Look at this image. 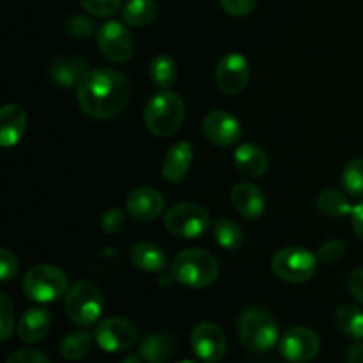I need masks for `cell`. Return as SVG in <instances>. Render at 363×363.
Segmentation results:
<instances>
[{
    "mask_svg": "<svg viewBox=\"0 0 363 363\" xmlns=\"http://www.w3.org/2000/svg\"><path fill=\"white\" fill-rule=\"evenodd\" d=\"M77 99L87 116L110 119L123 112L130 101V82L116 69H92L77 85Z\"/></svg>",
    "mask_w": 363,
    "mask_h": 363,
    "instance_id": "6da1fadb",
    "label": "cell"
},
{
    "mask_svg": "<svg viewBox=\"0 0 363 363\" xmlns=\"http://www.w3.org/2000/svg\"><path fill=\"white\" fill-rule=\"evenodd\" d=\"M170 273L176 282L191 289H204L218 279V262L209 252L190 248L174 257Z\"/></svg>",
    "mask_w": 363,
    "mask_h": 363,
    "instance_id": "7a4b0ae2",
    "label": "cell"
},
{
    "mask_svg": "<svg viewBox=\"0 0 363 363\" xmlns=\"http://www.w3.org/2000/svg\"><path fill=\"white\" fill-rule=\"evenodd\" d=\"M238 335L247 350L264 353L273 350L280 340L279 325L268 311L250 307L238 319Z\"/></svg>",
    "mask_w": 363,
    "mask_h": 363,
    "instance_id": "3957f363",
    "label": "cell"
},
{
    "mask_svg": "<svg viewBox=\"0 0 363 363\" xmlns=\"http://www.w3.org/2000/svg\"><path fill=\"white\" fill-rule=\"evenodd\" d=\"M144 121L147 130L156 137L174 135L184 121L183 99L172 91L158 92L145 105Z\"/></svg>",
    "mask_w": 363,
    "mask_h": 363,
    "instance_id": "277c9868",
    "label": "cell"
},
{
    "mask_svg": "<svg viewBox=\"0 0 363 363\" xmlns=\"http://www.w3.org/2000/svg\"><path fill=\"white\" fill-rule=\"evenodd\" d=\"M23 294L35 303H52L67 291V277L60 268L39 264L28 269L21 284Z\"/></svg>",
    "mask_w": 363,
    "mask_h": 363,
    "instance_id": "5b68a950",
    "label": "cell"
},
{
    "mask_svg": "<svg viewBox=\"0 0 363 363\" xmlns=\"http://www.w3.org/2000/svg\"><path fill=\"white\" fill-rule=\"evenodd\" d=\"M64 308L74 325L92 326L103 312L101 291L87 280H78L67 291Z\"/></svg>",
    "mask_w": 363,
    "mask_h": 363,
    "instance_id": "8992f818",
    "label": "cell"
},
{
    "mask_svg": "<svg viewBox=\"0 0 363 363\" xmlns=\"http://www.w3.org/2000/svg\"><path fill=\"white\" fill-rule=\"evenodd\" d=\"M318 255L307 248L287 247L277 252L272 259V269L279 279L291 284H301L311 280L318 272Z\"/></svg>",
    "mask_w": 363,
    "mask_h": 363,
    "instance_id": "52a82bcc",
    "label": "cell"
},
{
    "mask_svg": "<svg viewBox=\"0 0 363 363\" xmlns=\"http://www.w3.org/2000/svg\"><path fill=\"white\" fill-rule=\"evenodd\" d=\"M165 227L174 236L183 238V240H195L208 233L211 227V216L202 206L179 202L167 211Z\"/></svg>",
    "mask_w": 363,
    "mask_h": 363,
    "instance_id": "ba28073f",
    "label": "cell"
},
{
    "mask_svg": "<svg viewBox=\"0 0 363 363\" xmlns=\"http://www.w3.org/2000/svg\"><path fill=\"white\" fill-rule=\"evenodd\" d=\"M280 354L289 363H308L318 357L321 350V340L314 330L307 326L291 328L280 337Z\"/></svg>",
    "mask_w": 363,
    "mask_h": 363,
    "instance_id": "9c48e42d",
    "label": "cell"
},
{
    "mask_svg": "<svg viewBox=\"0 0 363 363\" xmlns=\"http://www.w3.org/2000/svg\"><path fill=\"white\" fill-rule=\"evenodd\" d=\"M98 48L108 60L123 64L131 59L135 52V41L130 28L121 21H106L98 30Z\"/></svg>",
    "mask_w": 363,
    "mask_h": 363,
    "instance_id": "30bf717a",
    "label": "cell"
},
{
    "mask_svg": "<svg viewBox=\"0 0 363 363\" xmlns=\"http://www.w3.org/2000/svg\"><path fill=\"white\" fill-rule=\"evenodd\" d=\"M96 344L106 353H119L138 340V328L126 318L103 319L94 332Z\"/></svg>",
    "mask_w": 363,
    "mask_h": 363,
    "instance_id": "8fae6325",
    "label": "cell"
},
{
    "mask_svg": "<svg viewBox=\"0 0 363 363\" xmlns=\"http://www.w3.org/2000/svg\"><path fill=\"white\" fill-rule=\"evenodd\" d=\"M216 85L227 96H236L247 87L250 80V64L245 55L238 52H230L220 59L215 71Z\"/></svg>",
    "mask_w": 363,
    "mask_h": 363,
    "instance_id": "7c38bea8",
    "label": "cell"
},
{
    "mask_svg": "<svg viewBox=\"0 0 363 363\" xmlns=\"http://www.w3.org/2000/svg\"><path fill=\"white\" fill-rule=\"evenodd\" d=\"M191 350L206 363H216L227 353V339L222 330L213 323H201L190 337Z\"/></svg>",
    "mask_w": 363,
    "mask_h": 363,
    "instance_id": "4fadbf2b",
    "label": "cell"
},
{
    "mask_svg": "<svg viewBox=\"0 0 363 363\" xmlns=\"http://www.w3.org/2000/svg\"><path fill=\"white\" fill-rule=\"evenodd\" d=\"M202 131L211 144L227 147V145H233L240 140L243 128H241L238 117H234L233 113L225 112V110H213L204 117Z\"/></svg>",
    "mask_w": 363,
    "mask_h": 363,
    "instance_id": "5bb4252c",
    "label": "cell"
},
{
    "mask_svg": "<svg viewBox=\"0 0 363 363\" xmlns=\"http://www.w3.org/2000/svg\"><path fill=\"white\" fill-rule=\"evenodd\" d=\"M165 199L155 188H137L126 199V209L138 222H152L162 215Z\"/></svg>",
    "mask_w": 363,
    "mask_h": 363,
    "instance_id": "9a60e30c",
    "label": "cell"
},
{
    "mask_svg": "<svg viewBox=\"0 0 363 363\" xmlns=\"http://www.w3.org/2000/svg\"><path fill=\"white\" fill-rule=\"evenodd\" d=\"M28 117L23 106L7 103L0 110V144L2 147H13L23 138L27 131Z\"/></svg>",
    "mask_w": 363,
    "mask_h": 363,
    "instance_id": "2e32d148",
    "label": "cell"
},
{
    "mask_svg": "<svg viewBox=\"0 0 363 363\" xmlns=\"http://www.w3.org/2000/svg\"><path fill=\"white\" fill-rule=\"evenodd\" d=\"M230 201L234 209L248 220L259 218L266 209L264 195L252 183H238L230 191Z\"/></svg>",
    "mask_w": 363,
    "mask_h": 363,
    "instance_id": "e0dca14e",
    "label": "cell"
},
{
    "mask_svg": "<svg viewBox=\"0 0 363 363\" xmlns=\"http://www.w3.org/2000/svg\"><path fill=\"white\" fill-rule=\"evenodd\" d=\"M194 163V147L190 142H177L169 149L163 162V177L169 183L179 184Z\"/></svg>",
    "mask_w": 363,
    "mask_h": 363,
    "instance_id": "ac0fdd59",
    "label": "cell"
},
{
    "mask_svg": "<svg viewBox=\"0 0 363 363\" xmlns=\"http://www.w3.org/2000/svg\"><path fill=\"white\" fill-rule=\"evenodd\" d=\"M52 326V315L46 308L43 307H32L23 312L20 323H18V337L21 342L34 344L45 339L46 333L50 332Z\"/></svg>",
    "mask_w": 363,
    "mask_h": 363,
    "instance_id": "d6986e66",
    "label": "cell"
},
{
    "mask_svg": "<svg viewBox=\"0 0 363 363\" xmlns=\"http://www.w3.org/2000/svg\"><path fill=\"white\" fill-rule=\"evenodd\" d=\"M87 73V60L82 57H60V59L53 60L52 67H50V77L60 87L78 85Z\"/></svg>",
    "mask_w": 363,
    "mask_h": 363,
    "instance_id": "ffe728a7",
    "label": "cell"
},
{
    "mask_svg": "<svg viewBox=\"0 0 363 363\" xmlns=\"http://www.w3.org/2000/svg\"><path fill=\"white\" fill-rule=\"evenodd\" d=\"M234 163L238 170L248 177H262L269 167L266 152L254 144H241L234 152Z\"/></svg>",
    "mask_w": 363,
    "mask_h": 363,
    "instance_id": "44dd1931",
    "label": "cell"
},
{
    "mask_svg": "<svg viewBox=\"0 0 363 363\" xmlns=\"http://www.w3.org/2000/svg\"><path fill=\"white\" fill-rule=\"evenodd\" d=\"M131 262L135 264V268L142 269V272L149 273H160L169 266V259L167 254L156 245L147 243V241H142L137 243L131 248Z\"/></svg>",
    "mask_w": 363,
    "mask_h": 363,
    "instance_id": "7402d4cb",
    "label": "cell"
},
{
    "mask_svg": "<svg viewBox=\"0 0 363 363\" xmlns=\"http://www.w3.org/2000/svg\"><path fill=\"white\" fill-rule=\"evenodd\" d=\"M176 353V340L167 333H152L140 344V357L147 363H167Z\"/></svg>",
    "mask_w": 363,
    "mask_h": 363,
    "instance_id": "603a6c76",
    "label": "cell"
},
{
    "mask_svg": "<svg viewBox=\"0 0 363 363\" xmlns=\"http://www.w3.org/2000/svg\"><path fill=\"white\" fill-rule=\"evenodd\" d=\"M149 77H151L152 84L156 87L169 91L174 84L177 82V64L172 57L160 53V55L152 57L151 64H149Z\"/></svg>",
    "mask_w": 363,
    "mask_h": 363,
    "instance_id": "cb8c5ba5",
    "label": "cell"
},
{
    "mask_svg": "<svg viewBox=\"0 0 363 363\" xmlns=\"http://www.w3.org/2000/svg\"><path fill=\"white\" fill-rule=\"evenodd\" d=\"M158 14L155 0H128L123 7V20L131 27H145Z\"/></svg>",
    "mask_w": 363,
    "mask_h": 363,
    "instance_id": "d4e9b609",
    "label": "cell"
},
{
    "mask_svg": "<svg viewBox=\"0 0 363 363\" xmlns=\"http://www.w3.org/2000/svg\"><path fill=\"white\" fill-rule=\"evenodd\" d=\"M337 328L347 337L363 340V311L357 305H342L335 312Z\"/></svg>",
    "mask_w": 363,
    "mask_h": 363,
    "instance_id": "484cf974",
    "label": "cell"
},
{
    "mask_svg": "<svg viewBox=\"0 0 363 363\" xmlns=\"http://www.w3.org/2000/svg\"><path fill=\"white\" fill-rule=\"evenodd\" d=\"M318 208L323 215L332 216V218H339V216L351 215L353 211V206L347 201V197L344 194H340L339 190H323L318 197Z\"/></svg>",
    "mask_w": 363,
    "mask_h": 363,
    "instance_id": "4316f807",
    "label": "cell"
},
{
    "mask_svg": "<svg viewBox=\"0 0 363 363\" xmlns=\"http://www.w3.org/2000/svg\"><path fill=\"white\" fill-rule=\"evenodd\" d=\"M92 339L87 332L78 330V332L67 333L60 342V354L69 362H78L91 351Z\"/></svg>",
    "mask_w": 363,
    "mask_h": 363,
    "instance_id": "83f0119b",
    "label": "cell"
},
{
    "mask_svg": "<svg viewBox=\"0 0 363 363\" xmlns=\"http://www.w3.org/2000/svg\"><path fill=\"white\" fill-rule=\"evenodd\" d=\"M213 236H215L216 243L225 250H238L243 245V230L233 220L222 218L213 225Z\"/></svg>",
    "mask_w": 363,
    "mask_h": 363,
    "instance_id": "f1b7e54d",
    "label": "cell"
},
{
    "mask_svg": "<svg viewBox=\"0 0 363 363\" xmlns=\"http://www.w3.org/2000/svg\"><path fill=\"white\" fill-rule=\"evenodd\" d=\"M342 186L353 197H363V160H351L342 170Z\"/></svg>",
    "mask_w": 363,
    "mask_h": 363,
    "instance_id": "f546056e",
    "label": "cell"
},
{
    "mask_svg": "<svg viewBox=\"0 0 363 363\" xmlns=\"http://www.w3.org/2000/svg\"><path fill=\"white\" fill-rule=\"evenodd\" d=\"M80 4L87 13L99 18L112 16L121 7V0H80Z\"/></svg>",
    "mask_w": 363,
    "mask_h": 363,
    "instance_id": "4dcf8cb0",
    "label": "cell"
},
{
    "mask_svg": "<svg viewBox=\"0 0 363 363\" xmlns=\"http://www.w3.org/2000/svg\"><path fill=\"white\" fill-rule=\"evenodd\" d=\"M66 30L67 34L73 35V38L77 39L89 38V35L94 32V21H92L91 18L82 16V14H74V16H71L69 20H67Z\"/></svg>",
    "mask_w": 363,
    "mask_h": 363,
    "instance_id": "1f68e13d",
    "label": "cell"
},
{
    "mask_svg": "<svg viewBox=\"0 0 363 363\" xmlns=\"http://www.w3.org/2000/svg\"><path fill=\"white\" fill-rule=\"evenodd\" d=\"M344 252H346V245L340 240H330L321 245L318 250V259L325 264H335L339 259H342Z\"/></svg>",
    "mask_w": 363,
    "mask_h": 363,
    "instance_id": "d6a6232c",
    "label": "cell"
},
{
    "mask_svg": "<svg viewBox=\"0 0 363 363\" xmlns=\"http://www.w3.org/2000/svg\"><path fill=\"white\" fill-rule=\"evenodd\" d=\"M0 314H2V330H0V339L7 340L13 333L14 328V311H13V305H11V300L7 298L6 293L0 294Z\"/></svg>",
    "mask_w": 363,
    "mask_h": 363,
    "instance_id": "836d02e7",
    "label": "cell"
},
{
    "mask_svg": "<svg viewBox=\"0 0 363 363\" xmlns=\"http://www.w3.org/2000/svg\"><path fill=\"white\" fill-rule=\"evenodd\" d=\"M124 223H126V216L124 211L119 208H110L103 213L101 216V227L105 233L108 234H117L124 229Z\"/></svg>",
    "mask_w": 363,
    "mask_h": 363,
    "instance_id": "e575fe53",
    "label": "cell"
},
{
    "mask_svg": "<svg viewBox=\"0 0 363 363\" xmlns=\"http://www.w3.org/2000/svg\"><path fill=\"white\" fill-rule=\"evenodd\" d=\"M18 273V259L7 248L0 250V282H9Z\"/></svg>",
    "mask_w": 363,
    "mask_h": 363,
    "instance_id": "d590c367",
    "label": "cell"
},
{
    "mask_svg": "<svg viewBox=\"0 0 363 363\" xmlns=\"http://www.w3.org/2000/svg\"><path fill=\"white\" fill-rule=\"evenodd\" d=\"M223 9L233 16H247L257 6V0H220Z\"/></svg>",
    "mask_w": 363,
    "mask_h": 363,
    "instance_id": "8d00e7d4",
    "label": "cell"
},
{
    "mask_svg": "<svg viewBox=\"0 0 363 363\" xmlns=\"http://www.w3.org/2000/svg\"><path fill=\"white\" fill-rule=\"evenodd\" d=\"M6 363H50L45 353L38 350H20L14 351Z\"/></svg>",
    "mask_w": 363,
    "mask_h": 363,
    "instance_id": "74e56055",
    "label": "cell"
},
{
    "mask_svg": "<svg viewBox=\"0 0 363 363\" xmlns=\"http://www.w3.org/2000/svg\"><path fill=\"white\" fill-rule=\"evenodd\" d=\"M347 289H350L351 296L363 305V268L354 269L347 277Z\"/></svg>",
    "mask_w": 363,
    "mask_h": 363,
    "instance_id": "f35d334b",
    "label": "cell"
},
{
    "mask_svg": "<svg viewBox=\"0 0 363 363\" xmlns=\"http://www.w3.org/2000/svg\"><path fill=\"white\" fill-rule=\"evenodd\" d=\"M351 222H353V230L358 238L363 241V201L353 206L351 211Z\"/></svg>",
    "mask_w": 363,
    "mask_h": 363,
    "instance_id": "ab89813d",
    "label": "cell"
},
{
    "mask_svg": "<svg viewBox=\"0 0 363 363\" xmlns=\"http://www.w3.org/2000/svg\"><path fill=\"white\" fill-rule=\"evenodd\" d=\"M347 363H363V342H354L347 351Z\"/></svg>",
    "mask_w": 363,
    "mask_h": 363,
    "instance_id": "60d3db41",
    "label": "cell"
},
{
    "mask_svg": "<svg viewBox=\"0 0 363 363\" xmlns=\"http://www.w3.org/2000/svg\"><path fill=\"white\" fill-rule=\"evenodd\" d=\"M121 363H144V358H140V354H128Z\"/></svg>",
    "mask_w": 363,
    "mask_h": 363,
    "instance_id": "b9f144b4",
    "label": "cell"
},
{
    "mask_svg": "<svg viewBox=\"0 0 363 363\" xmlns=\"http://www.w3.org/2000/svg\"><path fill=\"white\" fill-rule=\"evenodd\" d=\"M177 363H195V362H191V360H183V362H177Z\"/></svg>",
    "mask_w": 363,
    "mask_h": 363,
    "instance_id": "7bdbcfd3",
    "label": "cell"
}]
</instances>
